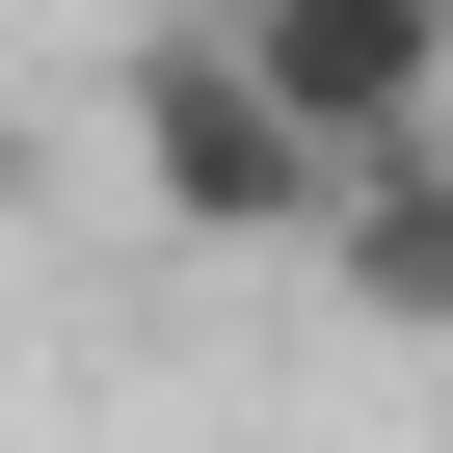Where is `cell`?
I'll use <instances>...</instances> for the list:
<instances>
[{
    "label": "cell",
    "mask_w": 453,
    "mask_h": 453,
    "mask_svg": "<svg viewBox=\"0 0 453 453\" xmlns=\"http://www.w3.org/2000/svg\"><path fill=\"white\" fill-rule=\"evenodd\" d=\"M134 187H160V241H294V267H320V213H347V160L267 107L241 27H160L134 54Z\"/></svg>",
    "instance_id": "6da1fadb"
},
{
    "label": "cell",
    "mask_w": 453,
    "mask_h": 453,
    "mask_svg": "<svg viewBox=\"0 0 453 453\" xmlns=\"http://www.w3.org/2000/svg\"><path fill=\"white\" fill-rule=\"evenodd\" d=\"M213 27L267 54V107L373 187V160H426L453 134V0H213Z\"/></svg>",
    "instance_id": "7a4b0ae2"
},
{
    "label": "cell",
    "mask_w": 453,
    "mask_h": 453,
    "mask_svg": "<svg viewBox=\"0 0 453 453\" xmlns=\"http://www.w3.org/2000/svg\"><path fill=\"white\" fill-rule=\"evenodd\" d=\"M320 294H347L373 347H453V134H426V160H373V187L320 213Z\"/></svg>",
    "instance_id": "3957f363"
}]
</instances>
